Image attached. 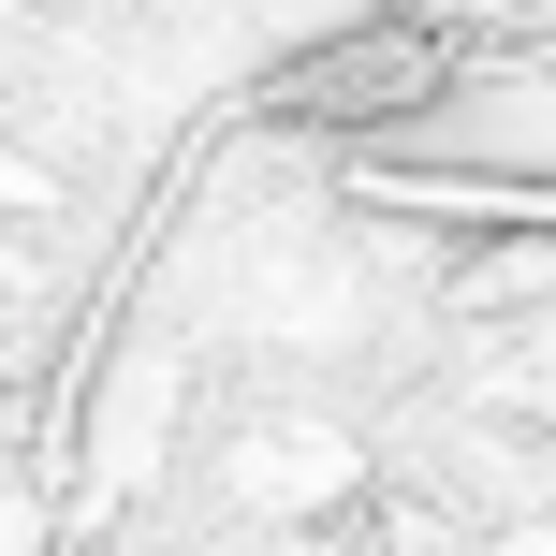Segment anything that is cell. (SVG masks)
Instances as JSON below:
<instances>
[{
    "mask_svg": "<svg viewBox=\"0 0 556 556\" xmlns=\"http://www.w3.org/2000/svg\"><path fill=\"white\" fill-rule=\"evenodd\" d=\"M440 88H454V45L425 15H352V29H323V45L278 59L264 103L293 117V132H395V117H425Z\"/></svg>",
    "mask_w": 556,
    "mask_h": 556,
    "instance_id": "obj_1",
    "label": "cell"
}]
</instances>
